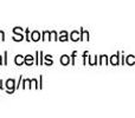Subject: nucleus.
Returning <instances> with one entry per match:
<instances>
[{
  "mask_svg": "<svg viewBox=\"0 0 135 118\" xmlns=\"http://www.w3.org/2000/svg\"><path fill=\"white\" fill-rule=\"evenodd\" d=\"M6 89H7V92L12 93L16 91V83H14L13 79H8L6 81Z\"/></svg>",
  "mask_w": 135,
  "mask_h": 118,
  "instance_id": "nucleus-1",
  "label": "nucleus"
},
{
  "mask_svg": "<svg viewBox=\"0 0 135 118\" xmlns=\"http://www.w3.org/2000/svg\"><path fill=\"white\" fill-rule=\"evenodd\" d=\"M31 39H32L33 42H38V40L40 39V33L38 32V31H33V32L31 33Z\"/></svg>",
  "mask_w": 135,
  "mask_h": 118,
  "instance_id": "nucleus-2",
  "label": "nucleus"
},
{
  "mask_svg": "<svg viewBox=\"0 0 135 118\" xmlns=\"http://www.w3.org/2000/svg\"><path fill=\"white\" fill-rule=\"evenodd\" d=\"M24 60H25V58H24L21 54H18V56L16 57V59H14V63H16L17 65H23L24 64Z\"/></svg>",
  "mask_w": 135,
  "mask_h": 118,
  "instance_id": "nucleus-3",
  "label": "nucleus"
},
{
  "mask_svg": "<svg viewBox=\"0 0 135 118\" xmlns=\"http://www.w3.org/2000/svg\"><path fill=\"white\" fill-rule=\"evenodd\" d=\"M24 63H25L26 65H32L33 64V57L31 56V54H27V56L25 57V60H24Z\"/></svg>",
  "mask_w": 135,
  "mask_h": 118,
  "instance_id": "nucleus-4",
  "label": "nucleus"
},
{
  "mask_svg": "<svg viewBox=\"0 0 135 118\" xmlns=\"http://www.w3.org/2000/svg\"><path fill=\"white\" fill-rule=\"evenodd\" d=\"M79 33L77 32V31H74V32L71 33V40H74V42H77V40L79 39Z\"/></svg>",
  "mask_w": 135,
  "mask_h": 118,
  "instance_id": "nucleus-5",
  "label": "nucleus"
},
{
  "mask_svg": "<svg viewBox=\"0 0 135 118\" xmlns=\"http://www.w3.org/2000/svg\"><path fill=\"white\" fill-rule=\"evenodd\" d=\"M69 61H70V60H69V57L65 56V54H64V56L61 58V63H62L63 65H68V64H69Z\"/></svg>",
  "mask_w": 135,
  "mask_h": 118,
  "instance_id": "nucleus-6",
  "label": "nucleus"
},
{
  "mask_svg": "<svg viewBox=\"0 0 135 118\" xmlns=\"http://www.w3.org/2000/svg\"><path fill=\"white\" fill-rule=\"evenodd\" d=\"M59 40H61V42H66L68 40V33L66 32H62L61 37H59Z\"/></svg>",
  "mask_w": 135,
  "mask_h": 118,
  "instance_id": "nucleus-7",
  "label": "nucleus"
},
{
  "mask_svg": "<svg viewBox=\"0 0 135 118\" xmlns=\"http://www.w3.org/2000/svg\"><path fill=\"white\" fill-rule=\"evenodd\" d=\"M23 38H24V34H14L13 40H14V42H21V40H23Z\"/></svg>",
  "mask_w": 135,
  "mask_h": 118,
  "instance_id": "nucleus-8",
  "label": "nucleus"
},
{
  "mask_svg": "<svg viewBox=\"0 0 135 118\" xmlns=\"http://www.w3.org/2000/svg\"><path fill=\"white\" fill-rule=\"evenodd\" d=\"M23 28L20 27H14L13 28V34H23Z\"/></svg>",
  "mask_w": 135,
  "mask_h": 118,
  "instance_id": "nucleus-9",
  "label": "nucleus"
},
{
  "mask_svg": "<svg viewBox=\"0 0 135 118\" xmlns=\"http://www.w3.org/2000/svg\"><path fill=\"white\" fill-rule=\"evenodd\" d=\"M89 33L86 32V31H82V39L83 40H88L89 39Z\"/></svg>",
  "mask_w": 135,
  "mask_h": 118,
  "instance_id": "nucleus-10",
  "label": "nucleus"
},
{
  "mask_svg": "<svg viewBox=\"0 0 135 118\" xmlns=\"http://www.w3.org/2000/svg\"><path fill=\"white\" fill-rule=\"evenodd\" d=\"M57 40V34H56V32H50V38H49V40Z\"/></svg>",
  "mask_w": 135,
  "mask_h": 118,
  "instance_id": "nucleus-11",
  "label": "nucleus"
},
{
  "mask_svg": "<svg viewBox=\"0 0 135 118\" xmlns=\"http://www.w3.org/2000/svg\"><path fill=\"white\" fill-rule=\"evenodd\" d=\"M127 63H128V64H134V63H135L134 57L133 56H129L128 58H127Z\"/></svg>",
  "mask_w": 135,
  "mask_h": 118,
  "instance_id": "nucleus-12",
  "label": "nucleus"
},
{
  "mask_svg": "<svg viewBox=\"0 0 135 118\" xmlns=\"http://www.w3.org/2000/svg\"><path fill=\"white\" fill-rule=\"evenodd\" d=\"M45 60H46V65H51L52 64L51 56H46V57H45Z\"/></svg>",
  "mask_w": 135,
  "mask_h": 118,
  "instance_id": "nucleus-13",
  "label": "nucleus"
},
{
  "mask_svg": "<svg viewBox=\"0 0 135 118\" xmlns=\"http://www.w3.org/2000/svg\"><path fill=\"white\" fill-rule=\"evenodd\" d=\"M43 57H44V54H43V52H39V64H43Z\"/></svg>",
  "mask_w": 135,
  "mask_h": 118,
  "instance_id": "nucleus-14",
  "label": "nucleus"
},
{
  "mask_svg": "<svg viewBox=\"0 0 135 118\" xmlns=\"http://www.w3.org/2000/svg\"><path fill=\"white\" fill-rule=\"evenodd\" d=\"M43 35H44V38H43V39H44V40H47V39H49L47 37L50 35V32H44V33H43Z\"/></svg>",
  "mask_w": 135,
  "mask_h": 118,
  "instance_id": "nucleus-15",
  "label": "nucleus"
},
{
  "mask_svg": "<svg viewBox=\"0 0 135 118\" xmlns=\"http://www.w3.org/2000/svg\"><path fill=\"white\" fill-rule=\"evenodd\" d=\"M0 40H5V33H4V31H0Z\"/></svg>",
  "mask_w": 135,
  "mask_h": 118,
  "instance_id": "nucleus-16",
  "label": "nucleus"
},
{
  "mask_svg": "<svg viewBox=\"0 0 135 118\" xmlns=\"http://www.w3.org/2000/svg\"><path fill=\"white\" fill-rule=\"evenodd\" d=\"M112 63L113 64H117V56H114L112 58Z\"/></svg>",
  "mask_w": 135,
  "mask_h": 118,
  "instance_id": "nucleus-17",
  "label": "nucleus"
},
{
  "mask_svg": "<svg viewBox=\"0 0 135 118\" xmlns=\"http://www.w3.org/2000/svg\"><path fill=\"white\" fill-rule=\"evenodd\" d=\"M5 65H7V51H5Z\"/></svg>",
  "mask_w": 135,
  "mask_h": 118,
  "instance_id": "nucleus-18",
  "label": "nucleus"
},
{
  "mask_svg": "<svg viewBox=\"0 0 135 118\" xmlns=\"http://www.w3.org/2000/svg\"><path fill=\"white\" fill-rule=\"evenodd\" d=\"M90 63H91V64H95V58H93V57H91V59H90Z\"/></svg>",
  "mask_w": 135,
  "mask_h": 118,
  "instance_id": "nucleus-19",
  "label": "nucleus"
},
{
  "mask_svg": "<svg viewBox=\"0 0 135 118\" xmlns=\"http://www.w3.org/2000/svg\"><path fill=\"white\" fill-rule=\"evenodd\" d=\"M1 84H2V81H1V80H0V89H4V86H2V85H1Z\"/></svg>",
  "mask_w": 135,
  "mask_h": 118,
  "instance_id": "nucleus-20",
  "label": "nucleus"
},
{
  "mask_svg": "<svg viewBox=\"0 0 135 118\" xmlns=\"http://www.w3.org/2000/svg\"><path fill=\"white\" fill-rule=\"evenodd\" d=\"M2 64V61H1V56H0V65Z\"/></svg>",
  "mask_w": 135,
  "mask_h": 118,
  "instance_id": "nucleus-21",
  "label": "nucleus"
}]
</instances>
